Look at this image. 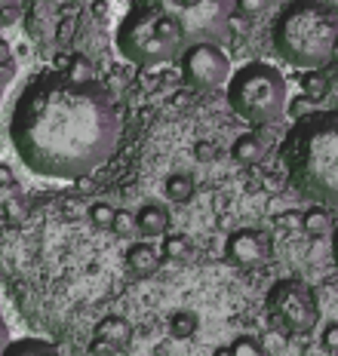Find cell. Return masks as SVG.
I'll return each mask as SVG.
<instances>
[{
	"mask_svg": "<svg viewBox=\"0 0 338 356\" xmlns=\"http://www.w3.org/2000/svg\"><path fill=\"white\" fill-rule=\"evenodd\" d=\"M13 147L34 175L86 178L114 157L120 114L99 77L74 80L68 71H43L22 89L10 117Z\"/></svg>",
	"mask_w": 338,
	"mask_h": 356,
	"instance_id": "6da1fadb",
	"label": "cell"
},
{
	"mask_svg": "<svg viewBox=\"0 0 338 356\" xmlns=\"http://www.w3.org/2000/svg\"><path fill=\"white\" fill-rule=\"evenodd\" d=\"M234 0H129L114 31L120 58L136 68L179 62L191 43H225L234 31Z\"/></svg>",
	"mask_w": 338,
	"mask_h": 356,
	"instance_id": "7a4b0ae2",
	"label": "cell"
},
{
	"mask_svg": "<svg viewBox=\"0 0 338 356\" xmlns=\"http://www.w3.org/2000/svg\"><path fill=\"white\" fill-rule=\"evenodd\" d=\"M280 160L292 188L311 203L338 206V108L314 111L283 136Z\"/></svg>",
	"mask_w": 338,
	"mask_h": 356,
	"instance_id": "3957f363",
	"label": "cell"
},
{
	"mask_svg": "<svg viewBox=\"0 0 338 356\" xmlns=\"http://www.w3.org/2000/svg\"><path fill=\"white\" fill-rule=\"evenodd\" d=\"M271 43L292 68H326L338 49V10L323 0H289L271 25Z\"/></svg>",
	"mask_w": 338,
	"mask_h": 356,
	"instance_id": "277c9868",
	"label": "cell"
},
{
	"mask_svg": "<svg viewBox=\"0 0 338 356\" xmlns=\"http://www.w3.org/2000/svg\"><path fill=\"white\" fill-rule=\"evenodd\" d=\"M225 95L234 114L252 126L280 123L286 114V102H289L283 71L261 58L240 65L227 80Z\"/></svg>",
	"mask_w": 338,
	"mask_h": 356,
	"instance_id": "5b68a950",
	"label": "cell"
},
{
	"mask_svg": "<svg viewBox=\"0 0 338 356\" xmlns=\"http://www.w3.org/2000/svg\"><path fill=\"white\" fill-rule=\"evenodd\" d=\"M268 307L274 314V320L286 325L289 332H311L320 320V304L314 298V292L296 277L277 280L271 286Z\"/></svg>",
	"mask_w": 338,
	"mask_h": 356,
	"instance_id": "8992f818",
	"label": "cell"
},
{
	"mask_svg": "<svg viewBox=\"0 0 338 356\" xmlns=\"http://www.w3.org/2000/svg\"><path fill=\"white\" fill-rule=\"evenodd\" d=\"M179 71L191 89H218L231 80V58L222 43H191L179 56Z\"/></svg>",
	"mask_w": 338,
	"mask_h": 356,
	"instance_id": "52a82bcc",
	"label": "cell"
},
{
	"mask_svg": "<svg viewBox=\"0 0 338 356\" xmlns=\"http://www.w3.org/2000/svg\"><path fill=\"white\" fill-rule=\"evenodd\" d=\"M271 236L264 231H255V227H240L227 236L225 243V258L231 261L234 267H259L271 258Z\"/></svg>",
	"mask_w": 338,
	"mask_h": 356,
	"instance_id": "ba28073f",
	"label": "cell"
},
{
	"mask_svg": "<svg viewBox=\"0 0 338 356\" xmlns=\"http://www.w3.org/2000/svg\"><path fill=\"white\" fill-rule=\"evenodd\" d=\"M160 264H163V255H160L157 246H151L148 240L129 243V249H127L129 273H136V277H154V273L160 270Z\"/></svg>",
	"mask_w": 338,
	"mask_h": 356,
	"instance_id": "9c48e42d",
	"label": "cell"
},
{
	"mask_svg": "<svg viewBox=\"0 0 338 356\" xmlns=\"http://www.w3.org/2000/svg\"><path fill=\"white\" fill-rule=\"evenodd\" d=\"M169 225H172V218H169V209L163 203H145L142 209L136 212V227L138 234L145 236V240H157V236H166L169 234Z\"/></svg>",
	"mask_w": 338,
	"mask_h": 356,
	"instance_id": "30bf717a",
	"label": "cell"
},
{
	"mask_svg": "<svg viewBox=\"0 0 338 356\" xmlns=\"http://www.w3.org/2000/svg\"><path fill=\"white\" fill-rule=\"evenodd\" d=\"M264 154H268V147H264V142L259 136H252V132L234 138V145H231V157L237 163H243V166H255V163H261Z\"/></svg>",
	"mask_w": 338,
	"mask_h": 356,
	"instance_id": "8fae6325",
	"label": "cell"
},
{
	"mask_svg": "<svg viewBox=\"0 0 338 356\" xmlns=\"http://www.w3.org/2000/svg\"><path fill=\"white\" fill-rule=\"evenodd\" d=\"M95 338L108 341V344H114V347H123V344H129V338H132V325L123 320V316H105V320L95 325Z\"/></svg>",
	"mask_w": 338,
	"mask_h": 356,
	"instance_id": "7c38bea8",
	"label": "cell"
},
{
	"mask_svg": "<svg viewBox=\"0 0 338 356\" xmlns=\"http://www.w3.org/2000/svg\"><path fill=\"white\" fill-rule=\"evenodd\" d=\"M0 356H62V353H58V347L53 344V341L22 338V341H10Z\"/></svg>",
	"mask_w": 338,
	"mask_h": 356,
	"instance_id": "4fadbf2b",
	"label": "cell"
},
{
	"mask_svg": "<svg viewBox=\"0 0 338 356\" xmlns=\"http://www.w3.org/2000/svg\"><path fill=\"white\" fill-rule=\"evenodd\" d=\"M166 329H169V335H172V338L188 341V338H194V335H197V329H200V316H197L194 310H188V307L172 310V314H169Z\"/></svg>",
	"mask_w": 338,
	"mask_h": 356,
	"instance_id": "5bb4252c",
	"label": "cell"
},
{
	"mask_svg": "<svg viewBox=\"0 0 338 356\" xmlns=\"http://www.w3.org/2000/svg\"><path fill=\"white\" fill-rule=\"evenodd\" d=\"M194 191H197V181L188 172H172L163 181V197L169 203H188L194 197Z\"/></svg>",
	"mask_w": 338,
	"mask_h": 356,
	"instance_id": "9a60e30c",
	"label": "cell"
},
{
	"mask_svg": "<svg viewBox=\"0 0 338 356\" xmlns=\"http://www.w3.org/2000/svg\"><path fill=\"white\" fill-rule=\"evenodd\" d=\"M301 227H305V234L311 236H326L332 234V215H329V209H323V206H311L305 215H301Z\"/></svg>",
	"mask_w": 338,
	"mask_h": 356,
	"instance_id": "2e32d148",
	"label": "cell"
},
{
	"mask_svg": "<svg viewBox=\"0 0 338 356\" xmlns=\"http://www.w3.org/2000/svg\"><path fill=\"white\" fill-rule=\"evenodd\" d=\"M191 240L185 234H172L169 231L166 236H163V246H160V255L163 258H169V261H185V258L191 255Z\"/></svg>",
	"mask_w": 338,
	"mask_h": 356,
	"instance_id": "e0dca14e",
	"label": "cell"
},
{
	"mask_svg": "<svg viewBox=\"0 0 338 356\" xmlns=\"http://www.w3.org/2000/svg\"><path fill=\"white\" fill-rule=\"evenodd\" d=\"M86 218H90V225L99 227V231H111L114 218H117V209H114L111 203H90V209H86Z\"/></svg>",
	"mask_w": 338,
	"mask_h": 356,
	"instance_id": "ac0fdd59",
	"label": "cell"
},
{
	"mask_svg": "<svg viewBox=\"0 0 338 356\" xmlns=\"http://www.w3.org/2000/svg\"><path fill=\"white\" fill-rule=\"evenodd\" d=\"M326 92H329V80L323 77L320 71H307L305 80H301V95H307L311 102H317V99H323Z\"/></svg>",
	"mask_w": 338,
	"mask_h": 356,
	"instance_id": "d6986e66",
	"label": "cell"
},
{
	"mask_svg": "<svg viewBox=\"0 0 338 356\" xmlns=\"http://www.w3.org/2000/svg\"><path fill=\"white\" fill-rule=\"evenodd\" d=\"M13 74H16V58H13V49L6 47V40H0V99H3Z\"/></svg>",
	"mask_w": 338,
	"mask_h": 356,
	"instance_id": "ffe728a7",
	"label": "cell"
},
{
	"mask_svg": "<svg viewBox=\"0 0 338 356\" xmlns=\"http://www.w3.org/2000/svg\"><path fill=\"white\" fill-rule=\"evenodd\" d=\"M227 350H231V356H264V347L259 338L252 335H240L234 338L231 344H227Z\"/></svg>",
	"mask_w": 338,
	"mask_h": 356,
	"instance_id": "44dd1931",
	"label": "cell"
},
{
	"mask_svg": "<svg viewBox=\"0 0 338 356\" xmlns=\"http://www.w3.org/2000/svg\"><path fill=\"white\" fill-rule=\"evenodd\" d=\"M62 71H68L74 80H95V65L86 56H71Z\"/></svg>",
	"mask_w": 338,
	"mask_h": 356,
	"instance_id": "7402d4cb",
	"label": "cell"
},
{
	"mask_svg": "<svg viewBox=\"0 0 338 356\" xmlns=\"http://www.w3.org/2000/svg\"><path fill=\"white\" fill-rule=\"evenodd\" d=\"M114 234L120 236H136L138 227H136V212H127V209H117V218H114Z\"/></svg>",
	"mask_w": 338,
	"mask_h": 356,
	"instance_id": "603a6c76",
	"label": "cell"
},
{
	"mask_svg": "<svg viewBox=\"0 0 338 356\" xmlns=\"http://www.w3.org/2000/svg\"><path fill=\"white\" fill-rule=\"evenodd\" d=\"M317 111V102H311L307 95H296L292 102H286V114H292L296 120H301V117H307V114H314Z\"/></svg>",
	"mask_w": 338,
	"mask_h": 356,
	"instance_id": "cb8c5ba5",
	"label": "cell"
},
{
	"mask_svg": "<svg viewBox=\"0 0 338 356\" xmlns=\"http://www.w3.org/2000/svg\"><path fill=\"white\" fill-rule=\"evenodd\" d=\"M22 16V0H0V31Z\"/></svg>",
	"mask_w": 338,
	"mask_h": 356,
	"instance_id": "d4e9b609",
	"label": "cell"
},
{
	"mask_svg": "<svg viewBox=\"0 0 338 356\" xmlns=\"http://www.w3.org/2000/svg\"><path fill=\"white\" fill-rule=\"evenodd\" d=\"M320 344H323V350H326V353L338 356V323H326V325H323Z\"/></svg>",
	"mask_w": 338,
	"mask_h": 356,
	"instance_id": "484cf974",
	"label": "cell"
},
{
	"mask_svg": "<svg viewBox=\"0 0 338 356\" xmlns=\"http://www.w3.org/2000/svg\"><path fill=\"white\" fill-rule=\"evenodd\" d=\"M264 6H268V0H234L237 16H259V13H264Z\"/></svg>",
	"mask_w": 338,
	"mask_h": 356,
	"instance_id": "4316f807",
	"label": "cell"
},
{
	"mask_svg": "<svg viewBox=\"0 0 338 356\" xmlns=\"http://www.w3.org/2000/svg\"><path fill=\"white\" fill-rule=\"evenodd\" d=\"M194 154H197V160H200V163H209L212 157H216V147H212L209 142H197L194 145Z\"/></svg>",
	"mask_w": 338,
	"mask_h": 356,
	"instance_id": "83f0119b",
	"label": "cell"
},
{
	"mask_svg": "<svg viewBox=\"0 0 338 356\" xmlns=\"http://www.w3.org/2000/svg\"><path fill=\"white\" fill-rule=\"evenodd\" d=\"M0 188H16V175L6 163H0Z\"/></svg>",
	"mask_w": 338,
	"mask_h": 356,
	"instance_id": "f1b7e54d",
	"label": "cell"
},
{
	"mask_svg": "<svg viewBox=\"0 0 338 356\" xmlns=\"http://www.w3.org/2000/svg\"><path fill=\"white\" fill-rule=\"evenodd\" d=\"M6 344H10V325H6V316H3V310H0V353H3Z\"/></svg>",
	"mask_w": 338,
	"mask_h": 356,
	"instance_id": "f546056e",
	"label": "cell"
},
{
	"mask_svg": "<svg viewBox=\"0 0 338 356\" xmlns=\"http://www.w3.org/2000/svg\"><path fill=\"white\" fill-rule=\"evenodd\" d=\"M329 246H332V261L338 264V225L332 227V234H329Z\"/></svg>",
	"mask_w": 338,
	"mask_h": 356,
	"instance_id": "4dcf8cb0",
	"label": "cell"
},
{
	"mask_svg": "<svg viewBox=\"0 0 338 356\" xmlns=\"http://www.w3.org/2000/svg\"><path fill=\"white\" fill-rule=\"evenodd\" d=\"M212 356H231V350H227V347H218V350L212 353Z\"/></svg>",
	"mask_w": 338,
	"mask_h": 356,
	"instance_id": "1f68e13d",
	"label": "cell"
},
{
	"mask_svg": "<svg viewBox=\"0 0 338 356\" xmlns=\"http://www.w3.org/2000/svg\"><path fill=\"white\" fill-rule=\"evenodd\" d=\"M71 3H77V6H80V3H90V0H71Z\"/></svg>",
	"mask_w": 338,
	"mask_h": 356,
	"instance_id": "d6a6232c",
	"label": "cell"
}]
</instances>
